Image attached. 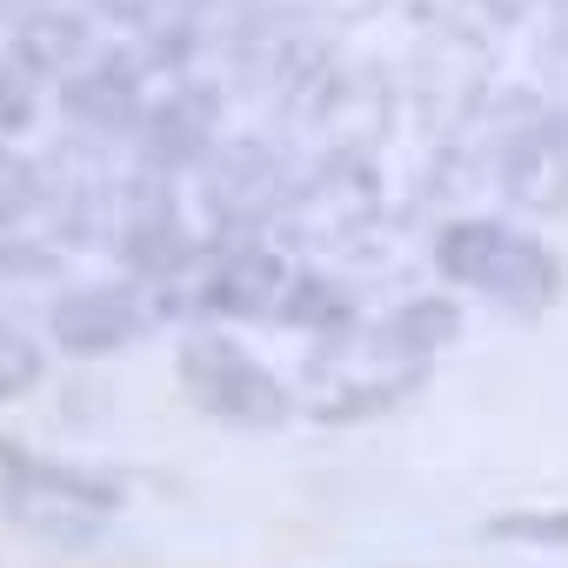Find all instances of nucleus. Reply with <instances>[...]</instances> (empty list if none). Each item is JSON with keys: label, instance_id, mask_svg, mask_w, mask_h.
<instances>
[{"label": "nucleus", "instance_id": "nucleus-1", "mask_svg": "<svg viewBox=\"0 0 568 568\" xmlns=\"http://www.w3.org/2000/svg\"><path fill=\"white\" fill-rule=\"evenodd\" d=\"M428 362L435 348L402 322V315H382L368 328H335L322 335V348L308 355V375H302V408L315 422H368V415H388L402 408L422 382H428Z\"/></svg>", "mask_w": 568, "mask_h": 568}, {"label": "nucleus", "instance_id": "nucleus-2", "mask_svg": "<svg viewBox=\"0 0 568 568\" xmlns=\"http://www.w3.org/2000/svg\"><path fill=\"white\" fill-rule=\"evenodd\" d=\"M435 274L448 288H468L508 315H548L561 295V261L548 241H535L515 221L462 214L435 234Z\"/></svg>", "mask_w": 568, "mask_h": 568}, {"label": "nucleus", "instance_id": "nucleus-3", "mask_svg": "<svg viewBox=\"0 0 568 568\" xmlns=\"http://www.w3.org/2000/svg\"><path fill=\"white\" fill-rule=\"evenodd\" d=\"M0 515L48 541H94L121 515V481L74 462H48L0 435Z\"/></svg>", "mask_w": 568, "mask_h": 568}, {"label": "nucleus", "instance_id": "nucleus-4", "mask_svg": "<svg viewBox=\"0 0 568 568\" xmlns=\"http://www.w3.org/2000/svg\"><path fill=\"white\" fill-rule=\"evenodd\" d=\"M174 368H181V388L194 395V408L214 415V422H227V428L267 435V428H281V422L295 415L288 382H281L274 368H261L241 342L214 335V328L187 335L181 355H174Z\"/></svg>", "mask_w": 568, "mask_h": 568}, {"label": "nucleus", "instance_id": "nucleus-5", "mask_svg": "<svg viewBox=\"0 0 568 568\" xmlns=\"http://www.w3.org/2000/svg\"><path fill=\"white\" fill-rule=\"evenodd\" d=\"M148 74H141V61H128V54H88V61H74L68 74H61V114L81 128V134H134L141 128V114H148Z\"/></svg>", "mask_w": 568, "mask_h": 568}, {"label": "nucleus", "instance_id": "nucleus-6", "mask_svg": "<svg viewBox=\"0 0 568 568\" xmlns=\"http://www.w3.org/2000/svg\"><path fill=\"white\" fill-rule=\"evenodd\" d=\"M281 295H288V261L261 241H241V247L214 254V267L194 288V308L214 322H261L281 308Z\"/></svg>", "mask_w": 568, "mask_h": 568}, {"label": "nucleus", "instance_id": "nucleus-7", "mask_svg": "<svg viewBox=\"0 0 568 568\" xmlns=\"http://www.w3.org/2000/svg\"><path fill=\"white\" fill-rule=\"evenodd\" d=\"M141 328H148V308L134 302V288H68V295H54V308H48V335H54V348L74 355V362L121 355Z\"/></svg>", "mask_w": 568, "mask_h": 568}, {"label": "nucleus", "instance_id": "nucleus-8", "mask_svg": "<svg viewBox=\"0 0 568 568\" xmlns=\"http://www.w3.org/2000/svg\"><path fill=\"white\" fill-rule=\"evenodd\" d=\"M114 241H121V261L148 281H168L181 261H194V227L181 221V201L161 187V181H141L134 194H121V221H114Z\"/></svg>", "mask_w": 568, "mask_h": 568}, {"label": "nucleus", "instance_id": "nucleus-9", "mask_svg": "<svg viewBox=\"0 0 568 568\" xmlns=\"http://www.w3.org/2000/svg\"><path fill=\"white\" fill-rule=\"evenodd\" d=\"M501 194L528 214H561L568 207V128L561 121H535L508 141Z\"/></svg>", "mask_w": 568, "mask_h": 568}, {"label": "nucleus", "instance_id": "nucleus-10", "mask_svg": "<svg viewBox=\"0 0 568 568\" xmlns=\"http://www.w3.org/2000/svg\"><path fill=\"white\" fill-rule=\"evenodd\" d=\"M134 134H141V161H148V168H161V174H168V168H194V161H207V148H214V101L194 94V88L154 94Z\"/></svg>", "mask_w": 568, "mask_h": 568}, {"label": "nucleus", "instance_id": "nucleus-11", "mask_svg": "<svg viewBox=\"0 0 568 568\" xmlns=\"http://www.w3.org/2000/svg\"><path fill=\"white\" fill-rule=\"evenodd\" d=\"M274 322H288V328H315V335H335L355 322V295L342 288V281L328 274H288V295H281Z\"/></svg>", "mask_w": 568, "mask_h": 568}, {"label": "nucleus", "instance_id": "nucleus-12", "mask_svg": "<svg viewBox=\"0 0 568 568\" xmlns=\"http://www.w3.org/2000/svg\"><path fill=\"white\" fill-rule=\"evenodd\" d=\"M48 194H54V181H48L21 148L0 141V234L21 227L28 214H41V207H48Z\"/></svg>", "mask_w": 568, "mask_h": 568}, {"label": "nucleus", "instance_id": "nucleus-13", "mask_svg": "<svg viewBox=\"0 0 568 568\" xmlns=\"http://www.w3.org/2000/svg\"><path fill=\"white\" fill-rule=\"evenodd\" d=\"M41 375H48V355H41V342L0 322V402H21L28 388H41Z\"/></svg>", "mask_w": 568, "mask_h": 568}, {"label": "nucleus", "instance_id": "nucleus-14", "mask_svg": "<svg viewBox=\"0 0 568 568\" xmlns=\"http://www.w3.org/2000/svg\"><path fill=\"white\" fill-rule=\"evenodd\" d=\"M34 108H41V94H34V74H28L21 61H8V54H0V141H8V134H21V128H34Z\"/></svg>", "mask_w": 568, "mask_h": 568}, {"label": "nucleus", "instance_id": "nucleus-15", "mask_svg": "<svg viewBox=\"0 0 568 568\" xmlns=\"http://www.w3.org/2000/svg\"><path fill=\"white\" fill-rule=\"evenodd\" d=\"M495 541H568V508H528V515H495Z\"/></svg>", "mask_w": 568, "mask_h": 568}]
</instances>
